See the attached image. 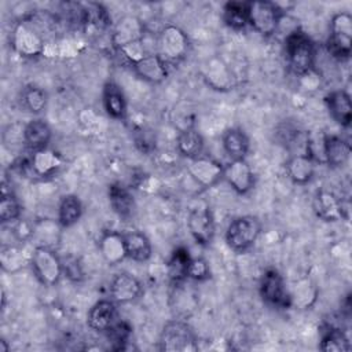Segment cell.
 <instances>
[{"label":"cell","instance_id":"cell-25","mask_svg":"<svg viewBox=\"0 0 352 352\" xmlns=\"http://www.w3.org/2000/svg\"><path fill=\"white\" fill-rule=\"evenodd\" d=\"M102 103L106 114L114 120H124L126 117V98L113 81H107L102 91Z\"/></svg>","mask_w":352,"mask_h":352},{"label":"cell","instance_id":"cell-36","mask_svg":"<svg viewBox=\"0 0 352 352\" xmlns=\"http://www.w3.org/2000/svg\"><path fill=\"white\" fill-rule=\"evenodd\" d=\"M22 213L21 204L18 198L10 191L7 192L3 188L1 198H0V220L1 223H12L19 220Z\"/></svg>","mask_w":352,"mask_h":352},{"label":"cell","instance_id":"cell-10","mask_svg":"<svg viewBox=\"0 0 352 352\" xmlns=\"http://www.w3.org/2000/svg\"><path fill=\"white\" fill-rule=\"evenodd\" d=\"M223 169L224 165L220 161L202 154L188 160L187 164L188 176L202 188H210L217 184L223 179Z\"/></svg>","mask_w":352,"mask_h":352},{"label":"cell","instance_id":"cell-29","mask_svg":"<svg viewBox=\"0 0 352 352\" xmlns=\"http://www.w3.org/2000/svg\"><path fill=\"white\" fill-rule=\"evenodd\" d=\"M176 148L180 155L187 160L195 158L202 154L204 150V138L202 135L194 128L182 129L176 139Z\"/></svg>","mask_w":352,"mask_h":352},{"label":"cell","instance_id":"cell-32","mask_svg":"<svg viewBox=\"0 0 352 352\" xmlns=\"http://www.w3.org/2000/svg\"><path fill=\"white\" fill-rule=\"evenodd\" d=\"M82 214V204L74 194H66L60 198L58 205V223L60 227H72Z\"/></svg>","mask_w":352,"mask_h":352},{"label":"cell","instance_id":"cell-30","mask_svg":"<svg viewBox=\"0 0 352 352\" xmlns=\"http://www.w3.org/2000/svg\"><path fill=\"white\" fill-rule=\"evenodd\" d=\"M190 260L191 256L188 253V249L180 246L173 250L166 263V274L173 285L183 283L187 279V268Z\"/></svg>","mask_w":352,"mask_h":352},{"label":"cell","instance_id":"cell-2","mask_svg":"<svg viewBox=\"0 0 352 352\" xmlns=\"http://www.w3.org/2000/svg\"><path fill=\"white\" fill-rule=\"evenodd\" d=\"M283 51L287 66L294 74L304 76L314 69L316 59L315 43L300 28H296L286 34Z\"/></svg>","mask_w":352,"mask_h":352},{"label":"cell","instance_id":"cell-39","mask_svg":"<svg viewBox=\"0 0 352 352\" xmlns=\"http://www.w3.org/2000/svg\"><path fill=\"white\" fill-rule=\"evenodd\" d=\"M210 278V267L208 261L202 257H195L190 260L187 268V279H192L195 282H202Z\"/></svg>","mask_w":352,"mask_h":352},{"label":"cell","instance_id":"cell-16","mask_svg":"<svg viewBox=\"0 0 352 352\" xmlns=\"http://www.w3.org/2000/svg\"><path fill=\"white\" fill-rule=\"evenodd\" d=\"M80 23L88 36H100L111 25L107 10L98 3H89L80 8Z\"/></svg>","mask_w":352,"mask_h":352},{"label":"cell","instance_id":"cell-31","mask_svg":"<svg viewBox=\"0 0 352 352\" xmlns=\"http://www.w3.org/2000/svg\"><path fill=\"white\" fill-rule=\"evenodd\" d=\"M19 103L25 111L38 114L47 107L48 95L41 87L29 84L22 88L19 94Z\"/></svg>","mask_w":352,"mask_h":352},{"label":"cell","instance_id":"cell-38","mask_svg":"<svg viewBox=\"0 0 352 352\" xmlns=\"http://www.w3.org/2000/svg\"><path fill=\"white\" fill-rule=\"evenodd\" d=\"M132 329L126 322L118 320L109 331V338L113 344V349H124L125 344L128 342L129 337H131Z\"/></svg>","mask_w":352,"mask_h":352},{"label":"cell","instance_id":"cell-12","mask_svg":"<svg viewBox=\"0 0 352 352\" xmlns=\"http://www.w3.org/2000/svg\"><path fill=\"white\" fill-rule=\"evenodd\" d=\"M14 50L25 58H33L43 52L44 41L41 34L29 22H18L12 30L11 38Z\"/></svg>","mask_w":352,"mask_h":352},{"label":"cell","instance_id":"cell-21","mask_svg":"<svg viewBox=\"0 0 352 352\" xmlns=\"http://www.w3.org/2000/svg\"><path fill=\"white\" fill-rule=\"evenodd\" d=\"M62 165H63L62 155L48 147L34 151L28 162L29 169L36 176H40V177L54 176L60 169Z\"/></svg>","mask_w":352,"mask_h":352},{"label":"cell","instance_id":"cell-4","mask_svg":"<svg viewBox=\"0 0 352 352\" xmlns=\"http://www.w3.org/2000/svg\"><path fill=\"white\" fill-rule=\"evenodd\" d=\"M261 232V223L256 216H238L226 230V242L236 253H245L257 241Z\"/></svg>","mask_w":352,"mask_h":352},{"label":"cell","instance_id":"cell-1","mask_svg":"<svg viewBox=\"0 0 352 352\" xmlns=\"http://www.w3.org/2000/svg\"><path fill=\"white\" fill-rule=\"evenodd\" d=\"M144 28L135 16H124L116 25L111 41L117 52L132 66L147 52L144 50Z\"/></svg>","mask_w":352,"mask_h":352},{"label":"cell","instance_id":"cell-6","mask_svg":"<svg viewBox=\"0 0 352 352\" xmlns=\"http://www.w3.org/2000/svg\"><path fill=\"white\" fill-rule=\"evenodd\" d=\"M248 16L249 26H252L254 32H257L260 36L270 37L276 33L283 16V11L274 1H249Z\"/></svg>","mask_w":352,"mask_h":352},{"label":"cell","instance_id":"cell-27","mask_svg":"<svg viewBox=\"0 0 352 352\" xmlns=\"http://www.w3.org/2000/svg\"><path fill=\"white\" fill-rule=\"evenodd\" d=\"M315 161L307 154H293L285 164L290 180L296 184H307L315 175Z\"/></svg>","mask_w":352,"mask_h":352},{"label":"cell","instance_id":"cell-7","mask_svg":"<svg viewBox=\"0 0 352 352\" xmlns=\"http://www.w3.org/2000/svg\"><path fill=\"white\" fill-rule=\"evenodd\" d=\"M160 349L166 352L197 351V336L187 322L180 319L169 320L161 331Z\"/></svg>","mask_w":352,"mask_h":352},{"label":"cell","instance_id":"cell-22","mask_svg":"<svg viewBox=\"0 0 352 352\" xmlns=\"http://www.w3.org/2000/svg\"><path fill=\"white\" fill-rule=\"evenodd\" d=\"M331 118L341 126H349L352 121V102L345 89H336L324 98Z\"/></svg>","mask_w":352,"mask_h":352},{"label":"cell","instance_id":"cell-9","mask_svg":"<svg viewBox=\"0 0 352 352\" xmlns=\"http://www.w3.org/2000/svg\"><path fill=\"white\" fill-rule=\"evenodd\" d=\"M258 292L263 301L278 309H287L293 305L283 275L276 268H267L258 283Z\"/></svg>","mask_w":352,"mask_h":352},{"label":"cell","instance_id":"cell-15","mask_svg":"<svg viewBox=\"0 0 352 352\" xmlns=\"http://www.w3.org/2000/svg\"><path fill=\"white\" fill-rule=\"evenodd\" d=\"M315 214L324 221H338L345 217V208L342 199L329 190L316 191L312 202Z\"/></svg>","mask_w":352,"mask_h":352},{"label":"cell","instance_id":"cell-14","mask_svg":"<svg viewBox=\"0 0 352 352\" xmlns=\"http://www.w3.org/2000/svg\"><path fill=\"white\" fill-rule=\"evenodd\" d=\"M118 320L117 304L111 298L96 301L87 315L88 326L99 333H107Z\"/></svg>","mask_w":352,"mask_h":352},{"label":"cell","instance_id":"cell-28","mask_svg":"<svg viewBox=\"0 0 352 352\" xmlns=\"http://www.w3.org/2000/svg\"><path fill=\"white\" fill-rule=\"evenodd\" d=\"M221 144L231 160H243L249 151L250 140L241 128H228L221 136Z\"/></svg>","mask_w":352,"mask_h":352},{"label":"cell","instance_id":"cell-33","mask_svg":"<svg viewBox=\"0 0 352 352\" xmlns=\"http://www.w3.org/2000/svg\"><path fill=\"white\" fill-rule=\"evenodd\" d=\"M249 1H228L223 8V21L232 30H242L249 26Z\"/></svg>","mask_w":352,"mask_h":352},{"label":"cell","instance_id":"cell-13","mask_svg":"<svg viewBox=\"0 0 352 352\" xmlns=\"http://www.w3.org/2000/svg\"><path fill=\"white\" fill-rule=\"evenodd\" d=\"M223 179L239 195L248 194L256 184V175L245 158L231 160L224 165Z\"/></svg>","mask_w":352,"mask_h":352},{"label":"cell","instance_id":"cell-41","mask_svg":"<svg viewBox=\"0 0 352 352\" xmlns=\"http://www.w3.org/2000/svg\"><path fill=\"white\" fill-rule=\"evenodd\" d=\"M8 351V346L6 345V341H0V352H7Z\"/></svg>","mask_w":352,"mask_h":352},{"label":"cell","instance_id":"cell-40","mask_svg":"<svg viewBox=\"0 0 352 352\" xmlns=\"http://www.w3.org/2000/svg\"><path fill=\"white\" fill-rule=\"evenodd\" d=\"M62 258V257H60ZM63 275L72 282H81L84 279V271L80 261L76 257L67 256L62 258Z\"/></svg>","mask_w":352,"mask_h":352},{"label":"cell","instance_id":"cell-35","mask_svg":"<svg viewBox=\"0 0 352 352\" xmlns=\"http://www.w3.org/2000/svg\"><path fill=\"white\" fill-rule=\"evenodd\" d=\"M59 227H60V224L58 221L54 223L50 220H44V221L33 226L32 236L38 241V243L36 246H45V248L52 249V245L54 243L56 245L58 239H59Z\"/></svg>","mask_w":352,"mask_h":352},{"label":"cell","instance_id":"cell-24","mask_svg":"<svg viewBox=\"0 0 352 352\" xmlns=\"http://www.w3.org/2000/svg\"><path fill=\"white\" fill-rule=\"evenodd\" d=\"M122 238L128 258L138 263H144L151 257L153 248L146 234L138 230H129L122 232Z\"/></svg>","mask_w":352,"mask_h":352},{"label":"cell","instance_id":"cell-8","mask_svg":"<svg viewBox=\"0 0 352 352\" xmlns=\"http://www.w3.org/2000/svg\"><path fill=\"white\" fill-rule=\"evenodd\" d=\"M30 265L38 282L44 286L56 285L63 275L62 258L51 248L34 246L30 253Z\"/></svg>","mask_w":352,"mask_h":352},{"label":"cell","instance_id":"cell-3","mask_svg":"<svg viewBox=\"0 0 352 352\" xmlns=\"http://www.w3.org/2000/svg\"><path fill=\"white\" fill-rule=\"evenodd\" d=\"M190 50L187 34L175 25H165L155 40V54L168 65L179 63Z\"/></svg>","mask_w":352,"mask_h":352},{"label":"cell","instance_id":"cell-37","mask_svg":"<svg viewBox=\"0 0 352 352\" xmlns=\"http://www.w3.org/2000/svg\"><path fill=\"white\" fill-rule=\"evenodd\" d=\"M0 264L6 272H15L23 265V254L16 246L3 245L0 250Z\"/></svg>","mask_w":352,"mask_h":352},{"label":"cell","instance_id":"cell-34","mask_svg":"<svg viewBox=\"0 0 352 352\" xmlns=\"http://www.w3.org/2000/svg\"><path fill=\"white\" fill-rule=\"evenodd\" d=\"M319 348L324 352H346L351 349V344L344 330L329 327L322 336Z\"/></svg>","mask_w":352,"mask_h":352},{"label":"cell","instance_id":"cell-26","mask_svg":"<svg viewBox=\"0 0 352 352\" xmlns=\"http://www.w3.org/2000/svg\"><path fill=\"white\" fill-rule=\"evenodd\" d=\"M99 252L107 264L116 265L121 263L126 257L122 232L104 231L99 238Z\"/></svg>","mask_w":352,"mask_h":352},{"label":"cell","instance_id":"cell-20","mask_svg":"<svg viewBox=\"0 0 352 352\" xmlns=\"http://www.w3.org/2000/svg\"><path fill=\"white\" fill-rule=\"evenodd\" d=\"M52 138L51 126L47 121L41 118L30 120L22 131V140L25 146L32 151H38L48 147V143Z\"/></svg>","mask_w":352,"mask_h":352},{"label":"cell","instance_id":"cell-19","mask_svg":"<svg viewBox=\"0 0 352 352\" xmlns=\"http://www.w3.org/2000/svg\"><path fill=\"white\" fill-rule=\"evenodd\" d=\"M351 155V144L338 135L323 136V164L331 168L344 166Z\"/></svg>","mask_w":352,"mask_h":352},{"label":"cell","instance_id":"cell-23","mask_svg":"<svg viewBox=\"0 0 352 352\" xmlns=\"http://www.w3.org/2000/svg\"><path fill=\"white\" fill-rule=\"evenodd\" d=\"M109 202L114 213L122 220H129L136 210L135 198L128 187L121 183H111L109 186Z\"/></svg>","mask_w":352,"mask_h":352},{"label":"cell","instance_id":"cell-17","mask_svg":"<svg viewBox=\"0 0 352 352\" xmlns=\"http://www.w3.org/2000/svg\"><path fill=\"white\" fill-rule=\"evenodd\" d=\"M109 292L116 304H126L139 297L142 293V283L129 272H118L111 279Z\"/></svg>","mask_w":352,"mask_h":352},{"label":"cell","instance_id":"cell-18","mask_svg":"<svg viewBox=\"0 0 352 352\" xmlns=\"http://www.w3.org/2000/svg\"><path fill=\"white\" fill-rule=\"evenodd\" d=\"M132 69L140 78L151 84L165 81L169 74V66L155 52H147L132 65Z\"/></svg>","mask_w":352,"mask_h":352},{"label":"cell","instance_id":"cell-11","mask_svg":"<svg viewBox=\"0 0 352 352\" xmlns=\"http://www.w3.org/2000/svg\"><path fill=\"white\" fill-rule=\"evenodd\" d=\"M187 228L197 243L202 246L212 243L216 234V224L212 210L205 205L192 208L187 214Z\"/></svg>","mask_w":352,"mask_h":352},{"label":"cell","instance_id":"cell-5","mask_svg":"<svg viewBox=\"0 0 352 352\" xmlns=\"http://www.w3.org/2000/svg\"><path fill=\"white\" fill-rule=\"evenodd\" d=\"M326 47L336 59L344 60L349 58L352 50V16L349 12L341 11L333 15Z\"/></svg>","mask_w":352,"mask_h":352}]
</instances>
